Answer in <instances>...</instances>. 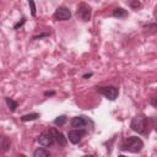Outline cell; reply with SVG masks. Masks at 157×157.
Segmentation results:
<instances>
[{
  "mask_svg": "<svg viewBox=\"0 0 157 157\" xmlns=\"http://www.w3.org/2000/svg\"><path fill=\"white\" fill-rule=\"evenodd\" d=\"M144 148V141L137 136H129L121 144V150L130 153H139Z\"/></svg>",
  "mask_w": 157,
  "mask_h": 157,
  "instance_id": "obj_1",
  "label": "cell"
},
{
  "mask_svg": "<svg viewBox=\"0 0 157 157\" xmlns=\"http://www.w3.org/2000/svg\"><path fill=\"white\" fill-rule=\"evenodd\" d=\"M147 118L144 115V114H140V115H136L131 119V123H130V128L132 131L137 132V134H146V129H147Z\"/></svg>",
  "mask_w": 157,
  "mask_h": 157,
  "instance_id": "obj_2",
  "label": "cell"
},
{
  "mask_svg": "<svg viewBox=\"0 0 157 157\" xmlns=\"http://www.w3.org/2000/svg\"><path fill=\"white\" fill-rule=\"evenodd\" d=\"M91 15H92V9L88 4L86 2H80L76 10V16L82 20L83 22H88L91 20Z\"/></svg>",
  "mask_w": 157,
  "mask_h": 157,
  "instance_id": "obj_3",
  "label": "cell"
},
{
  "mask_svg": "<svg viewBox=\"0 0 157 157\" xmlns=\"http://www.w3.org/2000/svg\"><path fill=\"white\" fill-rule=\"evenodd\" d=\"M97 91L109 101H115L119 94V90L115 86H99L97 87Z\"/></svg>",
  "mask_w": 157,
  "mask_h": 157,
  "instance_id": "obj_4",
  "label": "cell"
},
{
  "mask_svg": "<svg viewBox=\"0 0 157 157\" xmlns=\"http://www.w3.org/2000/svg\"><path fill=\"white\" fill-rule=\"evenodd\" d=\"M86 134H87L86 129H72V130H70L67 132V140L71 144L77 145L82 140V137L86 136Z\"/></svg>",
  "mask_w": 157,
  "mask_h": 157,
  "instance_id": "obj_5",
  "label": "cell"
},
{
  "mask_svg": "<svg viewBox=\"0 0 157 157\" xmlns=\"http://www.w3.org/2000/svg\"><path fill=\"white\" fill-rule=\"evenodd\" d=\"M49 132H50V135H52V137L54 140V144H56V145H59L61 147L66 146L67 137H65V135L61 131H59L56 128H52V129H49Z\"/></svg>",
  "mask_w": 157,
  "mask_h": 157,
  "instance_id": "obj_6",
  "label": "cell"
},
{
  "mask_svg": "<svg viewBox=\"0 0 157 157\" xmlns=\"http://www.w3.org/2000/svg\"><path fill=\"white\" fill-rule=\"evenodd\" d=\"M54 18L58 21H69L71 18V11L66 6H59L54 12Z\"/></svg>",
  "mask_w": 157,
  "mask_h": 157,
  "instance_id": "obj_7",
  "label": "cell"
},
{
  "mask_svg": "<svg viewBox=\"0 0 157 157\" xmlns=\"http://www.w3.org/2000/svg\"><path fill=\"white\" fill-rule=\"evenodd\" d=\"M37 141H38V144L40 145V146H43L44 148H47V147H52L53 145H54V140H53V137H52V135H50V132L48 131H44V132H42L38 137H37Z\"/></svg>",
  "mask_w": 157,
  "mask_h": 157,
  "instance_id": "obj_8",
  "label": "cell"
},
{
  "mask_svg": "<svg viewBox=\"0 0 157 157\" xmlns=\"http://www.w3.org/2000/svg\"><path fill=\"white\" fill-rule=\"evenodd\" d=\"M88 121H90V120H88L86 117L80 115V117H74V118L71 119V121H70V125H71V128H74V129H85V126H87Z\"/></svg>",
  "mask_w": 157,
  "mask_h": 157,
  "instance_id": "obj_9",
  "label": "cell"
},
{
  "mask_svg": "<svg viewBox=\"0 0 157 157\" xmlns=\"http://www.w3.org/2000/svg\"><path fill=\"white\" fill-rule=\"evenodd\" d=\"M11 147V141L7 136L5 135H0V152L1 153H5L10 150Z\"/></svg>",
  "mask_w": 157,
  "mask_h": 157,
  "instance_id": "obj_10",
  "label": "cell"
},
{
  "mask_svg": "<svg viewBox=\"0 0 157 157\" xmlns=\"http://www.w3.org/2000/svg\"><path fill=\"white\" fill-rule=\"evenodd\" d=\"M112 16L115 17V18H125V17L129 16V12L123 7H115L112 12Z\"/></svg>",
  "mask_w": 157,
  "mask_h": 157,
  "instance_id": "obj_11",
  "label": "cell"
},
{
  "mask_svg": "<svg viewBox=\"0 0 157 157\" xmlns=\"http://www.w3.org/2000/svg\"><path fill=\"white\" fill-rule=\"evenodd\" d=\"M5 102H6V104H7L9 109H10V112H11V113H15L16 109H17V107H18V103H17L16 101H13L12 98H10V97H5Z\"/></svg>",
  "mask_w": 157,
  "mask_h": 157,
  "instance_id": "obj_12",
  "label": "cell"
},
{
  "mask_svg": "<svg viewBox=\"0 0 157 157\" xmlns=\"http://www.w3.org/2000/svg\"><path fill=\"white\" fill-rule=\"evenodd\" d=\"M39 118V114L38 113H28V114H25V115H22L20 119L22 120V121H33V120H37Z\"/></svg>",
  "mask_w": 157,
  "mask_h": 157,
  "instance_id": "obj_13",
  "label": "cell"
},
{
  "mask_svg": "<svg viewBox=\"0 0 157 157\" xmlns=\"http://www.w3.org/2000/svg\"><path fill=\"white\" fill-rule=\"evenodd\" d=\"M49 156H50V152L48 150H45L44 147L37 148L33 152V157H49Z\"/></svg>",
  "mask_w": 157,
  "mask_h": 157,
  "instance_id": "obj_14",
  "label": "cell"
},
{
  "mask_svg": "<svg viewBox=\"0 0 157 157\" xmlns=\"http://www.w3.org/2000/svg\"><path fill=\"white\" fill-rule=\"evenodd\" d=\"M144 29H147V33L148 34H155L157 32V25L155 22H151V23H146L142 26Z\"/></svg>",
  "mask_w": 157,
  "mask_h": 157,
  "instance_id": "obj_15",
  "label": "cell"
},
{
  "mask_svg": "<svg viewBox=\"0 0 157 157\" xmlns=\"http://www.w3.org/2000/svg\"><path fill=\"white\" fill-rule=\"evenodd\" d=\"M67 121V117L66 115H59V117H56L55 119H54V125H56V126H63V125H65V123Z\"/></svg>",
  "mask_w": 157,
  "mask_h": 157,
  "instance_id": "obj_16",
  "label": "cell"
},
{
  "mask_svg": "<svg viewBox=\"0 0 157 157\" xmlns=\"http://www.w3.org/2000/svg\"><path fill=\"white\" fill-rule=\"evenodd\" d=\"M28 5H29V9H31V15L36 16L37 15V7H36L34 0H28Z\"/></svg>",
  "mask_w": 157,
  "mask_h": 157,
  "instance_id": "obj_17",
  "label": "cell"
},
{
  "mask_svg": "<svg viewBox=\"0 0 157 157\" xmlns=\"http://www.w3.org/2000/svg\"><path fill=\"white\" fill-rule=\"evenodd\" d=\"M50 33L49 32H44V33H40V34H37V36H33L32 37V40H36V39H42V38H47L49 37Z\"/></svg>",
  "mask_w": 157,
  "mask_h": 157,
  "instance_id": "obj_18",
  "label": "cell"
},
{
  "mask_svg": "<svg viewBox=\"0 0 157 157\" xmlns=\"http://www.w3.org/2000/svg\"><path fill=\"white\" fill-rule=\"evenodd\" d=\"M129 5H130V7H132V9L141 7V2H140L139 0H130V1H129Z\"/></svg>",
  "mask_w": 157,
  "mask_h": 157,
  "instance_id": "obj_19",
  "label": "cell"
},
{
  "mask_svg": "<svg viewBox=\"0 0 157 157\" xmlns=\"http://www.w3.org/2000/svg\"><path fill=\"white\" fill-rule=\"evenodd\" d=\"M25 22H26V17H22L21 21H18L16 25H13V29H18L20 27H22L25 25Z\"/></svg>",
  "mask_w": 157,
  "mask_h": 157,
  "instance_id": "obj_20",
  "label": "cell"
},
{
  "mask_svg": "<svg viewBox=\"0 0 157 157\" xmlns=\"http://www.w3.org/2000/svg\"><path fill=\"white\" fill-rule=\"evenodd\" d=\"M55 94V91H45L44 92V96L45 97H52V96H54Z\"/></svg>",
  "mask_w": 157,
  "mask_h": 157,
  "instance_id": "obj_21",
  "label": "cell"
},
{
  "mask_svg": "<svg viewBox=\"0 0 157 157\" xmlns=\"http://www.w3.org/2000/svg\"><path fill=\"white\" fill-rule=\"evenodd\" d=\"M150 103L152 104V107H157V104H156V97H155V96H152V97H151Z\"/></svg>",
  "mask_w": 157,
  "mask_h": 157,
  "instance_id": "obj_22",
  "label": "cell"
},
{
  "mask_svg": "<svg viewBox=\"0 0 157 157\" xmlns=\"http://www.w3.org/2000/svg\"><path fill=\"white\" fill-rule=\"evenodd\" d=\"M92 75H93L92 72H87V74H85V75L82 76V78H90V77H91Z\"/></svg>",
  "mask_w": 157,
  "mask_h": 157,
  "instance_id": "obj_23",
  "label": "cell"
}]
</instances>
